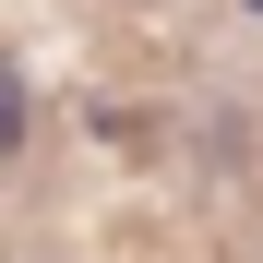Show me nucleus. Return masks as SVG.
<instances>
[{
    "mask_svg": "<svg viewBox=\"0 0 263 263\" xmlns=\"http://www.w3.org/2000/svg\"><path fill=\"white\" fill-rule=\"evenodd\" d=\"M24 132H36V96H24V72H12V60H0V167L24 156Z\"/></svg>",
    "mask_w": 263,
    "mask_h": 263,
    "instance_id": "obj_1",
    "label": "nucleus"
}]
</instances>
